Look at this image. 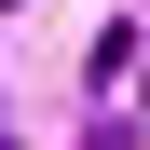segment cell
I'll use <instances>...</instances> for the list:
<instances>
[{"label": "cell", "mask_w": 150, "mask_h": 150, "mask_svg": "<svg viewBox=\"0 0 150 150\" xmlns=\"http://www.w3.org/2000/svg\"><path fill=\"white\" fill-rule=\"evenodd\" d=\"M0 150H14V137H0Z\"/></svg>", "instance_id": "cell-1"}]
</instances>
